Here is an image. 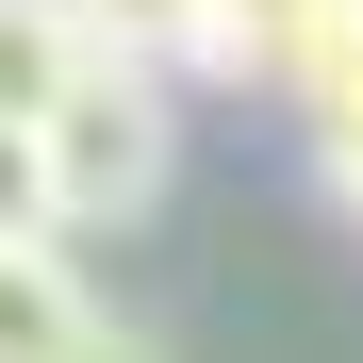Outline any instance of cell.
Segmentation results:
<instances>
[{"label":"cell","instance_id":"1","mask_svg":"<svg viewBox=\"0 0 363 363\" xmlns=\"http://www.w3.org/2000/svg\"><path fill=\"white\" fill-rule=\"evenodd\" d=\"M33 182H50V231H133V215H165V182H182V83L83 33L67 99L33 116Z\"/></svg>","mask_w":363,"mask_h":363},{"label":"cell","instance_id":"2","mask_svg":"<svg viewBox=\"0 0 363 363\" xmlns=\"http://www.w3.org/2000/svg\"><path fill=\"white\" fill-rule=\"evenodd\" d=\"M67 17L165 83H248V0H67Z\"/></svg>","mask_w":363,"mask_h":363},{"label":"cell","instance_id":"3","mask_svg":"<svg viewBox=\"0 0 363 363\" xmlns=\"http://www.w3.org/2000/svg\"><path fill=\"white\" fill-rule=\"evenodd\" d=\"M248 83H281L297 116H363V0H297V17L248 50Z\"/></svg>","mask_w":363,"mask_h":363},{"label":"cell","instance_id":"4","mask_svg":"<svg viewBox=\"0 0 363 363\" xmlns=\"http://www.w3.org/2000/svg\"><path fill=\"white\" fill-rule=\"evenodd\" d=\"M83 314H99V297L67 264V231H0V363H50Z\"/></svg>","mask_w":363,"mask_h":363},{"label":"cell","instance_id":"5","mask_svg":"<svg viewBox=\"0 0 363 363\" xmlns=\"http://www.w3.org/2000/svg\"><path fill=\"white\" fill-rule=\"evenodd\" d=\"M67 67H83V17L67 0H0V133H33V116L67 99Z\"/></svg>","mask_w":363,"mask_h":363},{"label":"cell","instance_id":"6","mask_svg":"<svg viewBox=\"0 0 363 363\" xmlns=\"http://www.w3.org/2000/svg\"><path fill=\"white\" fill-rule=\"evenodd\" d=\"M314 199L363 231V116H314Z\"/></svg>","mask_w":363,"mask_h":363},{"label":"cell","instance_id":"7","mask_svg":"<svg viewBox=\"0 0 363 363\" xmlns=\"http://www.w3.org/2000/svg\"><path fill=\"white\" fill-rule=\"evenodd\" d=\"M50 363H165V330H133V314H83V330L50 347Z\"/></svg>","mask_w":363,"mask_h":363},{"label":"cell","instance_id":"8","mask_svg":"<svg viewBox=\"0 0 363 363\" xmlns=\"http://www.w3.org/2000/svg\"><path fill=\"white\" fill-rule=\"evenodd\" d=\"M0 231H50V182H33V133H0Z\"/></svg>","mask_w":363,"mask_h":363},{"label":"cell","instance_id":"9","mask_svg":"<svg viewBox=\"0 0 363 363\" xmlns=\"http://www.w3.org/2000/svg\"><path fill=\"white\" fill-rule=\"evenodd\" d=\"M281 17H297V0H248V50H264V33H281Z\"/></svg>","mask_w":363,"mask_h":363}]
</instances>
